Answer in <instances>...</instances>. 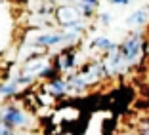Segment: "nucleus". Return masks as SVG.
<instances>
[{"mask_svg": "<svg viewBox=\"0 0 149 135\" xmlns=\"http://www.w3.org/2000/svg\"><path fill=\"white\" fill-rule=\"evenodd\" d=\"M141 46H143V42H141L140 32H136L132 38L124 40V42L118 46V53L123 55V59L126 61L128 67L134 65V63L140 59V55H141Z\"/></svg>", "mask_w": 149, "mask_h": 135, "instance_id": "1", "label": "nucleus"}, {"mask_svg": "<svg viewBox=\"0 0 149 135\" xmlns=\"http://www.w3.org/2000/svg\"><path fill=\"white\" fill-rule=\"evenodd\" d=\"M56 15H57V21L61 23L65 29L82 23V10H77L73 6H59Z\"/></svg>", "mask_w": 149, "mask_h": 135, "instance_id": "2", "label": "nucleus"}, {"mask_svg": "<svg viewBox=\"0 0 149 135\" xmlns=\"http://www.w3.org/2000/svg\"><path fill=\"white\" fill-rule=\"evenodd\" d=\"M2 122L12 126V127H23V126H27V124L31 122V118H29L27 112H23L17 107H8V109L2 112Z\"/></svg>", "mask_w": 149, "mask_h": 135, "instance_id": "3", "label": "nucleus"}, {"mask_svg": "<svg viewBox=\"0 0 149 135\" xmlns=\"http://www.w3.org/2000/svg\"><path fill=\"white\" fill-rule=\"evenodd\" d=\"M46 92L54 97H61L69 92V82L63 80V78H57V80H54V82H50L48 86H46Z\"/></svg>", "mask_w": 149, "mask_h": 135, "instance_id": "4", "label": "nucleus"}, {"mask_svg": "<svg viewBox=\"0 0 149 135\" xmlns=\"http://www.w3.org/2000/svg\"><path fill=\"white\" fill-rule=\"evenodd\" d=\"M59 42H63V32H46V34H40L33 44L44 48V46H54V44H59Z\"/></svg>", "mask_w": 149, "mask_h": 135, "instance_id": "5", "label": "nucleus"}, {"mask_svg": "<svg viewBox=\"0 0 149 135\" xmlns=\"http://www.w3.org/2000/svg\"><path fill=\"white\" fill-rule=\"evenodd\" d=\"M149 21V10H138V12H134L130 15V17L126 19L128 25H145V23Z\"/></svg>", "mask_w": 149, "mask_h": 135, "instance_id": "6", "label": "nucleus"}, {"mask_svg": "<svg viewBox=\"0 0 149 135\" xmlns=\"http://www.w3.org/2000/svg\"><path fill=\"white\" fill-rule=\"evenodd\" d=\"M92 48H97V50H107V52H117L118 46H115L109 38H94L92 40Z\"/></svg>", "mask_w": 149, "mask_h": 135, "instance_id": "7", "label": "nucleus"}, {"mask_svg": "<svg viewBox=\"0 0 149 135\" xmlns=\"http://www.w3.org/2000/svg\"><path fill=\"white\" fill-rule=\"evenodd\" d=\"M15 92H17V82H15V80H13L12 84L0 86V95H2V97H10V95H13Z\"/></svg>", "mask_w": 149, "mask_h": 135, "instance_id": "8", "label": "nucleus"}, {"mask_svg": "<svg viewBox=\"0 0 149 135\" xmlns=\"http://www.w3.org/2000/svg\"><path fill=\"white\" fill-rule=\"evenodd\" d=\"M0 135H13V131H12V126H8V124H0Z\"/></svg>", "mask_w": 149, "mask_h": 135, "instance_id": "9", "label": "nucleus"}, {"mask_svg": "<svg viewBox=\"0 0 149 135\" xmlns=\"http://www.w3.org/2000/svg\"><path fill=\"white\" fill-rule=\"evenodd\" d=\"M77 2H80V6H88V8H96L97 0H77Z\"/></svg>", "mask_w": 149, "mask_h": 135, "instance_id": "10", "label": "nucleus"}, {"mask_svg": "<svg viewBox=\"0 0 149 135\" xmlns=\"http://www.w3.org/2000/svg\"><path fill=\"white\" fill-rule=\"evenodd\" d=\"M111 4H117V6H126L130 0H109Z\"/></svg>", "mask_w": 149, "mask_h": 135, "instance_id": "11", "label": "nucleus"}, {"mask_svg": "<svg viewBox=\"0 0 149 135\" xmlns=\"http://www.w3.org/2000/svg\"><path fill=\"white\" fill-rule=\"evenodd\" d=\"M101 21H103V23H109L111 21V15H109V13H103V15H101Z\"/></svg>", "mask_w": 149, "mask_h": 135, "instance_id": "12", "label": "nucleus"}, {"mask_svg": "<svg viewBox=\"0 0 149 135\" xmlns=\"http://www.w3.org/2000/svg\"><path fill=\"white\" fill-rule=\"evenodd\" d=\"M56 2H61L63 6H71V4L74 2V0H56Z\"/></svg>", "mask_w": 149, "mask_h": 135, "instance_id": "13", "label": "nucleus"}, {"mask_svg": "<svg viewBox=\"0 0 149 135\" xmlns=\"http://www.w3.org/2000/svg\"><path fill=\"white\" fill-rule=\"evenodd\" d=\"M140 133H141V135H149V126H147V127H145V129H143V131H140Z\"/></svg>", "mask_w": 149, "mask_h": 135, "instance_id": "14", "label": "nucleus"}, {"mask_svg": "<svg viewBox=\"0 0 149 135\" xmlns=\"http://www.w3.org/2000/svg\"><path fill=\"white\" fill-rule=\"evenodd\" d=\"M0 122H2V112H0Z\"/></svg>", "mask_w": 149, "mask_h": 135, "instance_id": "15", "label": "nucleus"}, {"mask_svg": "<svg viewBox=\"0 0 149 135\" xmlns=\"http://www.w3.org/2000/svg\"><path fill=\"white\" fill-rule=\"evenodd\" d=\"M147 126H149V120H147Z\"/></svg>", "mask_w": 149, "mask_h": 135, "instance_id": "16", "label": "nucleus"}]
</instances>
